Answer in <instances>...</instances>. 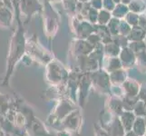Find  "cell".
I'll return each mask as SVG.
<instances>
[{"label": "cell", "instance_id": "obj_1", "mask_svg": "<svg viewBox=\"0 0 146 136\" xmlns=\"http://www.w3.org/2000/svg\"><path fill=\"white\" fill-rule=\"evenodd\" d=\"M15 107L21 112L26 118V132L28 136H52L49 132L47 125L44 124L37 116H36L33 110L22 101H15Z\"/></svg>", "mask_w": 146, "mask_h": 136}, {"label": "cell", "instance_id": "obj_2", "mask_svg": "<svg viewBox=\"0 0 146 136\" xmlns=\"http://www.w3.org/2000/svg\"><path fill=\"white\" fill-rule=\"evenodd\" d=\"M76 109L75 103L72 100L64 99L60 101L59 103L54 107V109L49 114V116L46 119V124L50 127L57 129L60 123L67 116V115Z\"/></svg>", "mask_w": 146, "mask_h": 136}, {"label": "cell", "instance_id": "obj_3", "mask_svg": "<svg viewBox=\"0 0 146 136\" xmlns=\"http://www.w3.org/2000/svg\"><path fill=\"white\" fill-rule=\"evenodd\" d=\"M99 123L100 126L106 131L110 136H125L126 131L124 130L119 116L113 115L107 112V116L100 115Z\"/></svg>", "mask_w": 146, "mask_h": 136}, {"label": "cell", "instance_id": "obj_4", "mask_svg": "<svg viewBox=\"0 0 146 136\" xmlns=\"http://www.w3.org/2000/svg\"><path fill=\"white\" fill-rule=\"evenodd\" d=\"M83 124V114L81 110L76 108L70 113L61 123L56 130H65L73 134L80 133Z\"/></svg>", "mask_w": 146, "mask_h": 136}, {"label": "cell", "instance_id": "obj_5", "mask_svg": "<svg viewBox=\"0 0 146 136\" xmlns=\"http://www.w3.org/2000/svg\"><path fill=\"white\" fill-rule=\"evenodd\" d=\"M105 110L108 113H110L113 115H116V116H120L124 109H123V100L120 99L117 96L111 97L106 103L105 105Z\"/></svg>", "mask_w": 146, "mask_h": 136}, {"label": "cell", "instance_id": "obj_6", "mask_svg": "<svg viewBox=\"0 0 146 136\" xmlns=\"http://www.w3.org/2000/svg\"><path fill=\"white\" fill-rule=\"evenodd\" d=\"M136 117L137 116L135 115V113L133 112V111H125L124 110L123 112L121 113L119 118L121 120V123H122L124 130L126 131V132L132 131Z\"/></svg>", "mask_w": 146, "mask_h": 136}, {"label": "cell", "instance_id": "obj_7", "mask_svg": "<svg viewBox=\"0 0 146 136\" xmlns=\"http://www.w3.org/2000/svg\"><path fill=\"white\" fill-rule=\"evenodd\" d=\"M123 90H124L125 96L138 97L140 87L136 83L132 82V81H127L123 84Z\"/></svg>", "mask_w": 146, "mask_h": 136}, {"label": "cell", "instance_id": "obj_8", "mask_svg": "<svg viewBox=\"0 0 146 136\" xmlns=\"http://www.w3.org/2000/svg\"><path fill=\"white\" fill-rule=\"evenodd\" d=\"M132 131L138 136H144L146 133V124L143 117H136Z\"/></svg>", "mask_w": 146, "mask_h": 136}, {"label": "cell", "instance_id": "obj_9", "mask_svg": "<svg viewBox=\"0 0 146 136\" xmlns=\"http://www.w3.org/2000/svg\"><path fill=\"white\" fill-rule=\"evenodd\" d=\"M133 112L137 117H144L146 115V102L139 99L134 105Z\"/></svg>", "mask_w": 146, "mask_h": 136}, {"label": "cell", "instance_id": "obj_10", "mask_svg": "<svg viewBox=\"0 0 146 136\" xmlns=\"http://www.w3.org/2000/svg\"><path fill=\"white\" fill-rule=\"evenodd\" d=\"M139 100L138 97H129L125 96L124 99H123V109L125 111H133L135 103H137Z\"/></svg>", "mask_w": 146, "mask_h": 136}, {"label": "cell", "instance_id": "obj_11", "mask_svg": "<svg viewBox=\"0 0 146 136\" xmlns=\"http://www.w3.org/2000/svg\"><path fill=\"white\" fill-rule=\"evenodd\" d=\"M94 136H110L106 131L100 126L99 123H94Z\"/></svg>", "mask_w": 146, "mask_h": 136}, {"label": "cell", "instance_id": "obj_12", "mask_svg": "<svg viewBox=\"0 0 146 136\" xmlns=\"http://www.w3.org/2000/svg\"><path fill=\"white\" fill-rule=\"evenodd\" d=\"M54 136H73L74 134L65 130H56V132L54 133Z\"/></svg>", "mask_w": 146, "mask_h": 136}, {"label": "cell", "instance_id": "obj_13", "mask_svg": "<svg viewBox=\"0 0 146 136\" xmlns=\"http://www.w3.org/2000/svg\"><path fill=\"white\" fill-rule=\"evenodd\" d=\"M138 98L140 100H143L144 102H146V87H143L141 89V91L139 92V94H138Z\"/></svg>", "mask_w": 146, "mask_h": 136}, {"label": "cell", "instance_id": "obj_14", "mask_svg": "<svg viewBox=\"0 0 146 136\" xmlns=\"http://www.w3.org/2000/svg\"><path fill=\"white\" fill-rule=\"evenodd\" d=\"M125 136H138L135 134L133 131H130V132H126V133H125Z\"/></svg>", "mask_w": 146, "mask_h": 136}, {"label": "cell", "instance_id": "obj_15", "mask_svg": "<svg viewBox=\"0 0 146 136\" xmlns=\"http://www.w3.org/2000/svg\"><path fill=\"white\" fill-rule=\"evenodd\" d=\"M5 136H17V135H14V134H11V133H4Z\"/></svg>", "mask_w": 146, "mask_h": 136}, {"label": "cell", "instance_id": "obj_16", "mask_svg": "<svg viewBox=\"0 0 146 136\" xmlns=\"http://www.w3.org/2000/svg\"><path fill=\"white\" fill-rule=\"evenodd\" d=\"M4 133H3V130H2V128H1V125H0V135H2Z\"/></svg>", "mask_w": 146, "mask_h": 136}, {"label": "cell", "instance_id": "obj_17", "mask_svg": "<svg viewBox=\"0 0 146 136\" xmlns=\"http://www.w3.org/2000/svg\"><path fill=\"white\" fill-rule=\"evenodd\" d=\"M143 118H144V122H145V124H146V115H145Z\"/></svg>", "mask_w": 146, "mask_h": 136}, {"label": "cell", "instance_id": "obj_18", "mask_svg": "<svg viewBox=\"0 0 146 136\" xmlns=\"http://www.w3.org/2000/svg\"><path fill=\"white\" fill-rule=\"evenodd\" d=\"M144 136H146V133H145V134H144Z\"/></svg>", "mask_w": 146, "mask_h": 136}]
</instances>
